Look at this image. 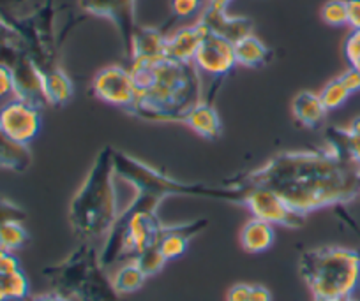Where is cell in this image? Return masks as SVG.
Listing matches in <instances>:
<instances>
[{"label": "cell", "mask_w": 360, "mask_h": 301, "mask_svg": "<svg viewBox=\"0 0 360 301\" xmlns=\"http://www.w3.org/2000/svg\"><path fill=\"white\" fill-rule=\"evenodd\" d=\"M255 187H269L306 217L323 206L345 203L360 194V166L339 154L279 155L251 176Z\"/></svg>", "instance_id": "6da1fadb"}, {"label": "cell", "mask_w": 360, "mask_h": 301, "mask_svg": "<svg viewBox=\"0 0 360 301\" xmlns=\"http://www.w3.org/2000/svg\"><path fill=\"white\" fill-rule=\"evenodd\" d=\"M69 220L83 240H101L112 233L117 224V199L112 182V162L99 157L85 183L69 206Z\"/></svg>", "instance_id": "7a4b0ae2"}, {"label": "cell", "mask_w": 360, "mask_h": 301, "mask_svg": "<svg viewBox=\"0 0 360 301\" xmlns=\"http://www.w3.org/2000/svg\"><path fill=\"white\" fill-rule=\"evenodd\" d=\"M299 268L314 301L353 300L360 287V254L349 248H314L300 257Z\"/></svg>", "instance_id": "3957f363"}, {"label": "cell", "mask_w": 360, "mask_h": 301, "mask_svg": "<svg viewBox=\"0 0 360 301\" xmlns=\"http://www.w3.org/2000/svg\"><path fill=\"white\" fill-rule=\"evenodd\" d=\"M46 276H51L57 283V293H78L85 301H115L119 293L113 289V283L99 275L94 265V254L83 248L79 254L65 261L53 269H46Z\"/></svg>", "instance_id": "277c9868"}, {"label": "cell", "mask_w": 360, "mask_h": 301, "mask_svg": "<svg viewBox=\"0 0 360 301\" xmlns=\"http://www.w3.org/2000/svg\"><path fill=\"white\" fill-rule=\"evenodd\" d=\"M242 201L252 217L265 220L272 226L297 227L304 222V217L269 187H252Z\"/></svg>", "instance_id": "5b68a950"}, {"label": "cell", "mask_w": 360, "mask_h": 301, "mask_svg": "<svg viewBox=\"0 0 360 301\" xmlns=\"http://www.w3.org/2000/svg\"><path fill=\"white\" fill-rule=\"evenodd\" d=\"M0 129L16 143L29 147L41 129L39 106L15 97L0 108Z\"/></svg>", "instance_id": "8992f818"}, {"label": "cell", "mask_w": 360, "mask_h": 301, "mask_svg": "<svg viewBox=\"0 0 360 301\" xmlns=\"http://www.w3.org/2000/svg\"><path fill=\"white\" fill-rule=\"evenodd\" d=\"M92 88L96 97L106 105L133 108L138 102V85L133 74L119 65H112L98 72Z\"/></svg>", "instance_id": "52a82bcc"}, {"label": "cell", "mask_w": 360, "mask_h": 301, "mask_svg": "<svg viewBox=\"0 0 360 301\" xmlns=\"http://www.w3.org/2000/svg\"><path fill=\"white\" fill-rule=\"evenodd\" d=\"M196 67L202 69L203 72L212 76H223L231 71L237 60H235L233 43L224 37L216 36V34L207 32L200 44L195 57Z\"/></svg>", "instance_id": "ba28073f"}, {"label": "cell", "mask_w": 360, "mask_h": 301, "mask_svg": "<svg viewBox=\"0 0 360 301\" xmlns=\"http://www.w3.org/2000/svg\"><path fill=\"white\" fill-rule=\"evenodd\" d=\"M207 32H209V30H207L202 23L175 32L172 37L166 39V58L175 62H182V64H191V62H195L196 51H198L200 44H202Z\"/></svg>", "instance_id": "9c48e42d"}, {"label": "cell", "mask_w": 360, "mask_h": 301, "mask_svg": "<svg viewBox=\"0 0 360 301\" xmlns=\"http://www.w3.org/2000/svg\"><path fill=\"white\" fill-rule=\"evenodd\" d=\"M203 27L209 30L210 34L224 37V39L235 41L242 39L249 34V23L242 18H228L224 11H217V9H207L203 18L200 20Z\"/></svg>", "instance_id": "30bf717a"}, {"label": "cell", "mask_w": 360, "mask_h": 301, "mask_svg": "<svg viewBox=\"0 0 360 301\" xmlns=\"http://www.w3.org/2000/svg\"><path fill=\"white\" fill-rule=\"evenodd\" d=\"M186 123L200 136L207 140L221 136V119L217 115L216 108L207 102H196L182 116Z\"/></svg>", "instance_id": "8fae6325"}, {"label": "cell", "mask_w": 360, "mask_h": 301, "mask_svg": "<svg viewBox=\"0 0 360 301\" xmlns=\"http://www.w3.org/2000/svg\"><path fill=\"white\" fill-rule=\"evenodd\" d=\"M276 240V229L272 224L252 217L240 231V245L249 254H262L269 250Z\"/></svg>", "instance_id": "7c38bea8"}, {"label": "cell", "mask_w": 360, "mask_h": 301, "mask_svg": "<svg viewBox=\"0 0 360 301\" xmlns=\"http://www.w3.org/2000/svg\"><path fill=\"white\" fill-rule=\"evenodd\" d=\"M293 115L302 126L316 127L327 115V108L320 99V93H313L309 90L297 93L293 99Z\"/></svg>", "instance_id": "4fadbf2b"}, {"label": "cell", "mask_w": 360, "mask_h": 301, "mask_svg": "<svg viewBox=\"0 0 360 301\" xmlns=\"http://www.w3.org/2000/svg\"><path fill=\"white\" fill-rule=\"evenodd\" d=\"M198 226L193 227V229H188L186 226L165 227V229H162L158 248L161 250V254L165 255L166 261H173V259H179L180 255L186 254V250H188L189 247V240H191L193 234L198 231Z\"/></svg>", "instance_id": "5bb4252c"}, {"label": "cell", "mask_w": 360, "mask_h": 301, "mask_svg": "<svg viewBox=\"0 0 360 301\" xmlns=\"http://www.w3.org/2000/svg\"><path fill=\"white\" fill-rule=\"evenodd\" d=\"M30 150L27 145L16 143L0 129V168L11 169V171H23L30 164Z\"/></svg>", "instance_id": "9a60e30c"}, {"label": "cell", "mask_w": 360, "mask_h": 301, "mask_svg": "<svg viewBox=\"0 0 360 301\" xmlns=\"http://www.w3.org/2000/svg\"><path fill=\"white\" fill-rule=\"evenodd\" d=\"M43 92L48 102L64 105L65 100L71 97L72 85L65 72H62L60 69H53V71L43 72Z\"/></svg>", "instance_id": "2e32d148"}, {"label": "cell", "mask_w": 360, "mask_h": 301, "mask_svg": "<svg viewBox=\"0 0 360 301\" xmlns=\"http://www.w3.org/2000/svg\"><path fill=\"white\" fill-rule=\"evenodd\" d=\"M147 280V275L143 273V269L136 265V262L131 259L129 262H126L124 266H120L112 276L113 289L119 294H133L138 289H141Z\"/></svg>", "instance_id": "e0dca14e"}, {"label": "cell", "mask_w": 360, "mask_h": 301, "mask_svg": "<svg viewBox=\"0 0 360 301\" xmlns=\"http://www.w3.org/2000/svg\"><path fill=\"white\" fill-rule=\"evenodd\" d=\"M233 50L237 64L245 65V67H256V65L263 64L266 58V48L252 34H248L242 39L235 41Z\"/></svg>", "instance_id": "ac0fdd59"}, {"label": "cell", "mask_w": 360, "mask_h": 301, "mask_svg": "<svg viewBox=\"0 0 360 301\" xmlns=\"http://www.w3.org/2000/svg\"><path fill=\"white\" fill-rule=\"evenodd\" d=\"M23 220H6L0 222V248L13 250L22 248L29 240L27 229L23 227Z\"/></svg>", "instance_id": "d6986e66"}, {"label": "cell", "mask_w": 360, "mask_h": 301, "mask_svg": "<svg viewBox=\"0 0 360 301\" xmlns=\"http://www.w3.org/2000/svg\"><path fill=\"white\" fill-rule=\"evenodd\" d=\"M0 283L4 289L8 301H23L29 296V280L22 269L8 273V275L0 276Z\"/></svg>", "instance_id": "ffe728a7"}, {"label": "cell", "mask_w": 360, "mask_h": 301, "mask_svg": "<svg viewBox=\"0 0 360 301\" xmlns=\"http://www.w3.org/2000/svg\"><path fill=\"white\" fill-rule=\"evenodd\" d=\"M352 92L345 86V83L341 81V78L332 79L330 83L325 85V88L320 92V99L323 102V106L327 108V112L332 109H338L345 105L346 100L349 99Z\"/></svg>", "instance_id": "44dd1931"}, {"label": "cell", "mask_w": 360, "mask_h": 301, "mask_svg": "<svg viewBox=\"0 0 360 301\" xmlns=\"http://www.w3.org/2000/svg\"><path fill=\"white\" fill-rule=\"evenodd\" d=\"M133 261L136 262L141 269H143V273L147 276L159 273L162 268H165L166 262H168L158 247H150V248H147V250L140 252L138 255H134Z\"/></svg>", "instance_id": "7402d4cb"}, {"label": "cell", "mask_w": 360, "mask_h": 301, "mask_svg": "<svg viewBox=\"0 0 360 301\" xmlns=\"http://www.w3.org/2000/svg\"><path fill=\"white\" fill-rule=\"evenodd\" d=\"M325 22L328 25H346L348 23V8H346V0H330L323 6L321 11Z\"/></svg>", "instance_id": "603a6c76"}, {"label": "cell", "mask_w": 360, "mask_h": 301, "mask_svg": "<svg viewBox=\"0 0 360 301\" xmlns=\"http://www.w3.org/2000/svg\"><path fill=\"white\" fill-rule=\"evenodd\" d=\"M11 95L16 97L15 72L8 64L0 62V100L8 99Z\"/></svg>", "instance_id": "cb8c5ba5"}, {"label": "cell", "mask_w": 360, "mask_h": 301, "mask_svg": "<svg viewBox=\"0 0 360 301\" xmlns=\"http://www.w3.org/2000/svg\"><path fill=\"white\" fill-rule=\"evenodd\" d=\"M345 53L346 58H348L349 65L355 67L360 60V29L359 30H353L352 36L348 37L345 44Z\"/></svg>", "instance_id": "d4e9b609"}, {"label": "cell", "mask_w": 360, "mask_h": 301, "mask_svg": "<svg viewBox=\"0 0 360 301\" xmlns=\"http://www.w3.org/2000/svg\"><path fill=\"white\" fill-rule=\"evenodd\" d=\"M23 219H25V212H23L18 205H15L13 201L0 199V222H6V220H23Z\"/></svg>", "instance_id": "484cf974"}, {"label": "cell", "mask_w": 360, "mask_h": 301, "mask_svg": "<svg viewBox=\"0 0 360 301\" xmlns=\"http://www.w3.org/2000/svg\"><path fill=\"white\" fill-rule=\"evenodd\" d=\"M345 133V148L348 152V159H352L353 162L360 166V134L352 133L349 129H346Z\"/></svg>", "instance_id": "4316f807"}, {"label": "cell", "mask_w": 360, "mask_h": 301, "mask_svg": "<svg viewBox=\"0 0 360 301\" xmlns=\"http://www.w3.org/2000/svg\"><path fill=\"white\" fill-rule=\"evenodd\" d=\"M20 268V261L13 250H6V248H0V276L8 275V273L16 272Z\"/></svg>", "instance_id": "83f0119b"}, {"label": "cell", "mask_w": 360, "mask_h": 301, "mask_svg": "<svg viewBox=\"0 0 360 301\" xmlns=\"http://www.w3.org/2000/svg\"><path fill=\"white\" fill-rule=\"evenodd\" d=\"M200 2L202 0H172V8L175 15L184 18V16H191L193 13H196V9L200 8Z\"/></svg>", "instance_id": "f1b7e54d"}, {"label": "cell", "mask_w": 360, "mask_h": 301, "mask_svg": "<svg viewBox=\"0 0 360 301\" xmlns=\"http://www.w3.org/2000/svg\"><path fill=\"white\" fill-rule=\"evenodd\" d=\"M226 301H251V283H235L228 290Z\"/></svg>", "instance_id": "f546056e"}, {"label": "cell", "mask_w": 360, "mask_h": 301, "mask_svg": "<svg viewBox=\"0 0 360 301\" xmlns=\"http://www.w3.org/2000/svg\"><path fill=\"white\" fill-rule=\"evenodd\" d=\"M339 78H341V81L345 83V86L352 93L353 92H359V90H360V71H359V69L349 67L348 71L342 72V74L339 76Z\"/></svg>", "instance_id": "4dcf8cb0"}, {"label": "cell", "mask_w": 360, "mask_h": 301, "mask_svg": "<svg viewBox=\"0 0 360 301\" xmlns=\"http://www.w3.org/2000/svg\"><path fill=\"white\" fill-rule=\"evenodd\" d=\"M348 8V25L353 27V30L360 29V0H346Z\"/></svg>", "instance_id": "1f68e13d"}, {"label": "cell", "mask_w": 360, "mask_h": 301, "mask_svg": "<svg viewBox=\"0 0 360 301\" xmlns=\"http://www.w3.org/2000/svg\"><path fill=\"white\" fill-rule=\"evenodd\" d=\"M251 301H272V294L263 286H251Z\"/></svg>", "instance_id": "d6a6232c"}, {"label": "cell", "mask_w": 360, "mask_h": 301, "mask_svg": "<svg viewBox=\"0 0 360 301\" xmlns=\"http://www.w3.org/2000/svg\"><path fill=\"white\" fill-rule=\"evenodd\" d=\"M29 301H69V297L62 293H46V294H39V296L30 297Z\"/></svg>", "instance_id": "836d02e7"}, {"label": "cell", "mask_w": 360, "mask_h": 301, "mask_svg": "<svg viewBox=\"0 0 360 301\" xmlns=\"http://www.w3.org/2000/svg\"><path fill=\"white\" fill-rule=\"evenodd\" d=\"M228 2H230V0H209V8L217 9V11H224Z\"/></svg>", "instance_id": "e575fe53"}, {"label": "cell", "mask_w": 360, "mask_h": 301, "mask_svg": "<svg viewBox=\"0 0 360 301\" xmlns=\"http://www.w3.org/2000/svg\"><path fill=\"white\" fill-rule=\"evenodd\" d=\"M349 131H352V133H355V134H360V116H356L355 120H353L352 123H349V127H348Z\"/></svg>", "instance_id": "d590c367"}, {"label": "cell", "mask_w": 360, "mask_h": 301, "mask_svg": "<svg viewBox=\"0 0 360 301\" xmlns=\"http://www.w3.org/2000/svg\"><path fill=\"white\" fill-rule=\"evenodd\" d=\"M0 301H8V297H6L4 294V289H2V283H0Z\"/></svg>", "instance_id": "8d00e7d4"}, {"label": "cell", "mask_w": 360, "mask_h": 301, "mask_svg": "<svg viewBox=\"0 0 360 301\" xmlns=\"http://www.w3.org/2000/svg\"><path fill=\"white\" fill-rule=\"evenodd\" d=\"M355 69H359V71H360V60H359V64L355 65Z\"/></svg>", "instance_id": "74e56055"}, {"label": "cell", "mask_w": 360, "mask_h": 301, "mask_svg": "<svg viewBox=\"0 0 360 301\" xmlns=\"http://www.w3.org/2000/svg\"><path fill=\"white\" fill-rule=\"evenodd\" d=\"M359 289H360V287H359Z\"/></svg>", "instance_id": "f35d334b"}, {"label": "cell", "mask_w": 360, "mask_h": 301, "mask_svg": "<svg viewBox=\"0 0 360 301\" xmlns=\"http://www.w3.org/2000/svg\"><path fill=\"white\" fill-rule=\"evenodd\" d=\"M352 301H353V300H352Z\"/></svg>", "instance_id": "ab89813d"}]
</instances>
